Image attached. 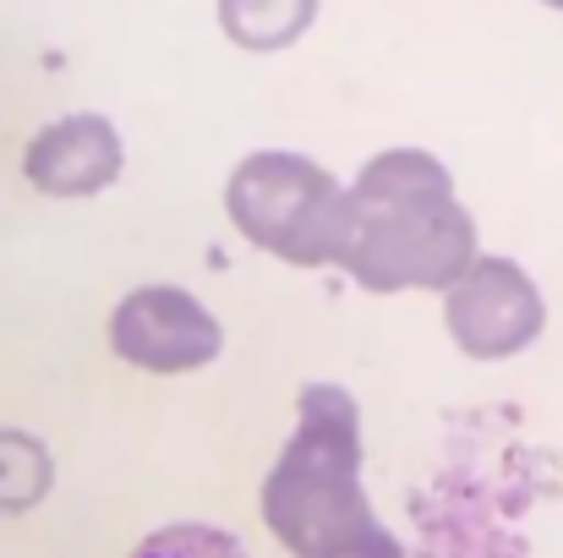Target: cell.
<instances>
[{
    "label": "cell",
    "mask_w": 563,
    "mask_h": 558,
    "mask_svg": "<svg viewBox=\"0 0 563 558\" xmlns=\"http://www.w3.org/2000/svg\"><path fill=\"white\" fill-rule=\"evenodd\" d=\"M476 252V219L438 154L383 149L345 186V241L334 269L362 291H449Z\"/></svg>",
    "instance_id": "cell-2"
},
{
    "label": "cell",
    "mask_w": 563,
    "mask_h": 558,
    "mask_svg": "<svg viewBox=\"0 0 563 558\" xmlns=\"http://www.w3.org/2000/svg\"><path fill=\"white\" fill-rule=\"evenodd\" d=\"M121 171H126V143L115 121L99 110H71L38 127L22 149V176L44 197H99L121 182Z\"/></svg>",
    "instance_id": "cell-6"
},
{
    "label": "cell",
    "mask_w": 563,
    "mask_h": 558,
    "mask_svg": "<svg viewBox=\"0 0 563 558\" xmlns=\"http://www.w3.org/2000/svg\"><path fill=\"white\" fill-rule=\"evenodd\" d=\"M443 324L471 362H509L548 329V302L515 258L476 252V263L443 291Z\"/></svg>",
    "instance_id": "cell-5"
},
{
    "label": "cell",
    "mask_w": 563,
    "mask_h": 558,
    "mask_svg": "<svg viewBox=\"0 0 563 558\" xmlns=\"http://www.w3.org/2000/svg\"><path fill=\"white\" fill-rule=\"evenodd\" d=\"M362 405L345 383H307L296 394V433L257 488L263 526L290 558H410L383 526L362 482Z\"/></svg>",
    "instance_id": "cell-1"
},
{
    "label": "cell",
    "mask_w": 563,
    "mask_h": 558,
    "mask_svg": "<svg viewBox=\"0 0 563 558\" xmlns=\"http://www.w3.org/2000/svg\"><path fill=\"white\" fill-rule=\"evenodd\" d=\"M235 236L290 269H334L345 241V186L296 149H252L224 182Z\"/></svg>",
    "instance_id": "cell-3"
},
{
    "label": "cell",
    "mask_w": 563,
    "mask_h": 558,
    "mask_svg": "<svg viewBox=\"0 0 563 558\" xmlns=\"http://www.w3.org/2000/svg\"><path fill=\"white\" fill-rule=\"evenodd\" d=\"M132 558H252L241 548L235 532L213 526V521H170L159 532H148Z\"/></svg>",
    "instance_id": "cell-9"
},
{
    "label": "cell",
    "mask_w": 563,
    "mask_h": 558,
    "mask_svg": "<svg viewBox=\"0 0 563 558\" xmlns=\"http://www.w3.org/2000/svg\"><path fill=\"white\" fill-rule=\"evenodd\" d=\"M110 351L126 368H143L154 378H181V372L213 368L224 357V324L213 318V307L197 291L154 280L115 302Z\"/></svg>",
    "instance_id": "cell-4"
},
{
    "label": "cell",
    "mask_w": 563,
    "mask_h": 558,
    "mask_svg": "<svg viewBox=\"0 0 563 558\" xmlns=\"http://www.w3.org/2000/svg\"><path fill=\"white\" fill-rule=\"evenodd\" d=\"M55 493V455L38 433L0 422V521L38 510Z\"/></svg>",
    "instance_id": "cell-8"
},
{
    "label": "cell",
    "mask_w": 563,
    "mask_h": 558,
    "mask_svg": "<svg viewBox=\"0 0 563 558\" xmlns=\"http://www.w3.org/2000/svg\"><path fill=\"white\" fill-rule=\"evenodd\" d=\"M542 6H548V11H563V0H542Z\"/></svg>",
    "instance_id": "cell-10"
},
{
    "label": "cell",
    "mask_w": 563,
    "mask_h": 558,
    "mask_svg": "<svg viewBox=\"0 0 563 558\" xmlns=\"http://www.w3.org/2000/svg\"><path fill=\"white\" fill-rule=\"evenodd\" d=\"M213 11L224 39L246 55L290 50L318 22V0H213Z\"/></svg>",
    "instance_id": "cell-7"
}]
</instances>
